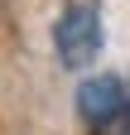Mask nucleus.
<instances>
[{"label": "nucleus", "mask_w": 130, "mask_h": 135, "mask_svg": "<svg viewBox=\"0 0 130 135\" xmlns=\"http://www.w3.org/2000/svg\"><path fill=\"white\" fill-rule=\"evenodd\" d=\"M77 116L96 135H130V87L121 77H87L77 87Z\"/></svg>", "instance_id": "obj_1"}, {"label": "nucleus", "mask_w": 130, "mask_h": 135, "mask_svg": "<svg viewBox=\"0 0 130 135\" xmlns=\"http://www.w3.org/2000/svg\"><path fill=\"white\" fill-rule=\"evenodd\" d=\"M53 48L68 68H87L101 53V20H96V0H68V10L58 15Z\"/></svg>", "instance_id": "obj_2"}, {"label": "nucleus", "mask_w": 130, "mask_h": 135, "mask_svg": "<svg viewBox=\"0 0 130 135\" xmlns=\"http://www.w3.org/2000/svg\"><path fill=\"white\" fill-rule=\"evenodd\" d=\"M0 10H5V0H0Z\"/></svg>", "instance_id": "obj_3"}]
</instances>
